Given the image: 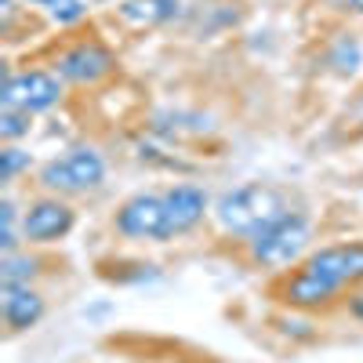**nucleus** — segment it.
<instances>
[{
	"mask_svg": "<svg viewBox=\"0 0 363 363\" xmlns=\"http://www.w3.org/2000/svg\"><path fill=\"white\" fill-rule=\"evenodd\" d=\"M84 15H87L84 0H58V4L51 8V18H55L58 26H73V22H80Z\"/></svg>",
	"mask_w": 363,
	"mask_h": 363,
	"instance_id": "nucleus-17",
	"label": "nucleus"
},
{
	"mask_svg": "<svg viewBox=\"0 0 363 363\" xmlns=\"http://www.w3.org/2000/svg\"><path fill=\"white\" fill-rule=\"evenodd\" d=\"M359 62H363L359 40H356L352 33H338L335 44L327 48V66L335 69V73H342V77H352V73L359 69Z\"/></svg>",
	"mask_w": 363,
	"mask_h": 363,
	"instance_id": "nucleus-13",
	"label": "nucleus"
},
{
	"mask_svg": "<svg viewBox=\"0 0 363 363\" xmlns=\"http://www.w3.org/2000/svg\"><path fill=\"white\" fill-rule=\"evenodd\" d=\"M164 207H167V229L171 240L189 233L203 222V211H207V193L200 186H171L164 193Z\"/></svg>",
	"mask_w": 363,
	"mask_h": 363,
	"instance_id": "nucleus-9",
	"label": "nucleus"
},
{
	"mask_svg": "<svg viewBox=\"0 0 363 363\" xmlns=\"http://www.w3.org/2000/svg\"><path fill=\"white\" fill-rule=\"evenodd\" d=\"M55 69L69 84H99L102 77L116 69V55L99 40H80L55 58Z\"/></svg>",
	"mask_w": 363,
	"mask_h": 363,
	"instance_id": "nucleus-6",
	"label": "nucleus"
},
{
	"mask_svg": "<svg viewBox=\"0 0 363 363\" xmlns=\"http://www.w3.org/2000/svg\"><path fill=\"white\" fill-rule=\"evenodd\" d=\"M29 135V113H18V109H0V138L8 145L15 138Z\"/></svg>",
	"mask_w": 363,
	"mask_h": 363,
	"instance_id": "nucleus-15",
	"label": "nucleus"
},
{
	"mask_svg": "<svg viewBox=\"0 0 363 363\" xmlns=\"http://www.w3.org/2000/svg\"><path fill=\"white\" fill-rule=\"evenodd\" d=\"M306 269H313L316 277L335 284L338 291L363 284V240H352V244H330V247L313 251L306 258Z\"/></svg>",
	"mask_w": 363,
	"mask_h": 363,
	"instance_id": "nucleus-7",
	"label": "nucleus"
},
{
	"mask_svg": "<svg viewBox=\"0 0 363 363\" xmlns=\"http://www.w3.org/2000/svg\"><path fill=\"white\" fill-rule=\"evenodd\" d=\"M102 182H106V160L95 145H73L62 157H55L40 167V186L48 193H62V196L91 193Z\"/></svg>",
	"mask_w": 363,
	"mask_h": 363,
	"instance_id": "nucleus-2",
	"label": "nucleus"
},
{
	"mask_svg": "<svg viewBox=\"0 0 363 363\" xmlns=\"http://www.w3.org/2000/svg\"><path fill=\"white\" fill-rule=\"evenodd\" d=\"M22 167H29V153H22L18 145H4V149H0V178L15 182V174Z\"/></svg>",
	"mask_w": 363,
	"mask_h": 363,
	"instance_id": "nucleus-16",
	"label": "nucleus"
},
{
	"mask_svg": "<svg viewBox=\"0 0 363 363\" xmlns=\"http://www.w3.org/2000/svg\"><path fill=\"white\" fill-rule=\"evenodd\" d=\"M182 11V0H124L116 8L120 22L131 26V29H157L167 26L171 18H178Z\"/></svg>",
	"mask_w": 363,
	"mask_h": 363,
	"instance_id": "nucleus-12",
	"label": "nucleus"
},
{
	"mask_svg": "<svg viewBox=\"0 0 363 363\" xmlns=\"http://www.w3.org/2000/svg\"><path fill=\"white\" fill-rule=\"evenodd\" d=\"M77 215L66 200L58 196H44L37 203H29V211L22 215V240L26 244H55V240L69 236Z\"/></svg>",
	"mask_w": 363,
	"mask_h": 363,
	"instance_id": "nucleus-8",
	"label": "nucleus"
},
{
	"mask_svg": "<svg viewBox=\"0 0 363 363\" xmlns=\"http://www.w3.org/2000/svg\"><path fill=\"white\" fill-rule=\"evenodd\" d=\"M40 272V258L33 255H4V262H0V284L4 287H18V284H29Z\"/></svg>",
	"mask_w": 363,
	"mask_h": 363,
	"instance_id": "nucleus-14",
	"label": "nucleus"
},
{
	"mask_svg": "<svg viewBox=\"0 0 363 363\" xmlns=\"http://www.w3.org/2000/svg\"><path fill=\"white\" fill-rule=\"evenodd\" d=\"M335 298H338V287L327 284L323 277H316L306 265L298 272H291L287 284H284V301L291 309H320V306H330Z\"/></svg>",
	"mask_w": 363,
	"mask_h": 363,
	"instance_id": "nucleus-10",
	"label": "nucleus"
},
{
	"mask_svg": "<svg viewBox=\"0 0 363 363\" xmlns=\"http://www.w3.org/2000/svg\"><path fill=\"white\" fill-rule=\"evenodd\" d=\"M335 8L345 15H363V0H335Z\"/></svg>",
	"mask_w": 363,
	"mask_h": 363,
	"instance_id": "nucleus-18",
	"label": "nucleus"
},
{
	"mask_svg": "<svg viewBox=\"0 0 363 363\" xmlns=\"http://www.w3.org/2000/svg\"><path fill=\"white\" fill-rule=\"evenodd\" d=\"M0 309H4V323L8 330H29L37 327L40 316H44V298L29 287V284H18V287H4V301H0Z\"/></svg>",
	"mask_w": 363,
	"mask_h": 363,
	"instance_id": "nucleus-11",
	"label": "nucleus"
},
{
	"mask_svg": "<svg viewBox=\"0 0 363 363\" xmlns=\"http://www.w3.org/2000/svg\"><path fill=\"white\" fill-rule=\"evenodd\" d=\"M113 225L128 240H171L164 196H153V193H138V196L124 200L120 211H116V218H113Z\"/></svg>",
	"mask_w": 363,
	"mask_h": 363,
	"instance_id": "nucleus-5",
	"label": "nucleus"
},
{
	"mask_svg": "<svg viewBox=\"0 0 363 363\" xmlns=\"http://www.w3.org/2000/svg\"><path fill=\"white\" fill-rule=\"evenodd\" d=\"M62 99V77L44 73V69H22L8 73L4 87H0V106L18 109V113H44Z\"/></svg>",
	"mask_w": 363,
	"mask_h": 363,
	"instance_id": "nucleus-4",
	"label": "nucleus"
},
{
	"mask_svg": "<svg viewBox=\"0 0 363 363\" xmlns=\"http://www.w3.org/2000/svg\"><path fill=\"white\" fill-rule=\"evenodd\" d=\"M284 215H291L284 193L277 186H265V182H247V186H236L215 200V222L222 225V233L244 240L258 236Z\"/></svg>",
	"mask_w": 363,
	"mask_h": 363,
	"instance_id": "nucleus-1",
	"label": "nucleus"
},
{
	"mask_svg": "<svg viewBox=\"0 0 363 363\" xmlns=\"http://www.w3.org/2000/svg\"><path fill=\"white\" fill-rule=\"evenodd\" d=\"M309 240H313L309 218L291 211V215H284L280 222H272L269 229H262L258 236L247 240V255L262 269H280V265H291L306 255Z\"/></svg>",
	"mask_w": 363,
	"mask_h": 363,
	"instance_id": "nucleus-3",
	"label": "nucleus"
},
{
	"mask_svg": "<svg viewBox=\"0 0 363 363\" xmlns=\"http://www.w3.org/2000/svg\"><path fill=\"white\" fill-rule=\"evenodd\" d=\"M29 4H40V8H55L58 0H29Z\"/></svg>",
	"mask_w": 363,
	"mask_h": 363,
	"instance_id": "nucleus-19",
	"label": "nucleus"
},
{
	"mask_svg": "<svg viewBox=\"0 0 363 363\" xmlns=\"http://www.w3.org/2000/svg\"><path fill=\"white\" fill-rule=\"evenodd\" d=\"M356 116L363 120V95H359V102H356Z\"/></svg>",
	"mask_w": 363,
	"mask_h": 363,
	"instance_id": "nucleus-20",
	"label": "nucleus"
}]
</instances>
